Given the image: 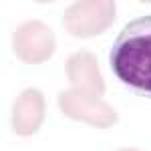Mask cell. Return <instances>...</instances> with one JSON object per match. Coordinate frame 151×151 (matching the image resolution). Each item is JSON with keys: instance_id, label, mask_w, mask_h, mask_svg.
Here are the masks:
<instances>
[{"instance_id": "4", "label": "cell", "mask_w": 151, "mask_h": 151, "mask_svg": "<svg viewBox=\"0 0 151 151\" xmlns=\"http://www.w3.org/2000/svg\"><path fill=\"white\" fill-rule=\"evenodd\" d=\"M12 47L24 65H42L55 55L57 38L42 20H26L12 35Z\"/></svg>"}, {"instance_id": "3", "label": "cell", "mask_w": 151, "mask_h": 151, "mask_svg": "<svg viewBox=\"0 0 151 151\" xmlns=\"http://www.w3.org/2000/svg\"><path fill=\"white\" fill-rule=\"evenodd\" d=\"M57 103L69 119L83 121V123L97 129H109L119 121V115L115 109L107 101H103V97H97L91 93L67 89V91L58 93Z\"/></svg>"}, {"instance_id": "6", "label": "cell", "mask_w": 151, "mask_h": 151, "mask_svg": "<svg viewBox=\"0 0 151 151\" xmlns=\"http://www.w3.org/2000/svg\"><path fill=\"white\" fill-rule=\"evenodd\" d=\"M45 115H47L45 95L35 87L24 89L22 93H18V97L14 99V105H12L10 121L14 133L20 137L35 135L42 125Z\"/></svg>"}, {"instance_id": "5", "label": "cell", "mask_w": 151, "mask_h": 151, "mask_svg": "<svg viewBox=\"0 0 151 151\" xmlns=\"http://www.w3.org/2000/svg\"><path fill=\"white\" fill-rule=\"evenodd\" d=\"M65 75L70 83V89L103 97L105 81L101 69H99V63H97V57L91 50L83 48V50L73 52L65 63Z\"/></svg>"}, {"instance_id": "7", "label": "cell", "mask_w": 151, "mask_h": 151, "mask_svg": "<svg viewBox=\"0 0 151 151\" xmlns=\"http://www.w3.org/2000/svg\"><path fill=\"white\" fill-rule=\"evenodd\" d=\"M119 151H141V149H135V147H127V149H119Z\"/></svg>"}, {"instance_id": "2", "label": "cell", "mask_w": 151, "mask_h": 151, "mask_svg": "<svg viewBox=\"0 0 151 151\" xmlns=\"http://www.w3.org/2000/svg\"><path fill=\"white\" fill-rule=\"evenodd\" d=\"M117 4L109 0H83L73 2L65 10L63 26L77 38L99 36L115 22Z\"/></svg>"}, {"instance_id": "1", "label": "cell", "mask_w": 151, "mask_h": 151, "mask_svg": "<svg viewBox=\"0 0 151 151\" xmlns=\"http://www.w3.org/2000/svg\"><path fill=\"white\" fill-rule=\"evenodd\" d=\"M109 63L123 85L137 95L151 97V14L131 20L119 32Z\"/></svg>"}]
</instances>
